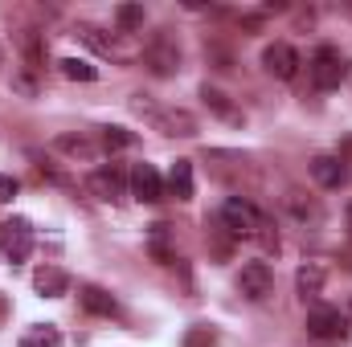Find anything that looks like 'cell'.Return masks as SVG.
Masks as SVG:
<instances>
[{"label":"cell","mask_w":352,"mask_h":347,"mask_svg":"<svg viewBox=\"0 0 352 347\" xmlns=\"http://www.w3.org/2000/svg\"><path fill=\"white\" fill-rule=\"evenodd\" d=\"M349 311H352V302H349Z\"/></svg>","instance_id":"obj_31"},{"label":"cell","mask_w":352,"mask_h":347,"mask_svg":"<svg viewBox=\"0 0 352 347\" xmlns=\"http://www.w3.org/2000/svg\"><path fill=\"white\" fill-rule=\"evenodd\" d=\"M78 302L87 307L90 315H102V319H115V315H119V302H115L102 286H82V290H78Z\"/></svg>","instance_id":"obj_12"},{"label":"cell","mask_w":352,"mask_h":347,"mask_svg":"<svg viewBox=\"0 0 352 347\" xmlns=\"http://www.w3.org/2000/svg\"><path fill=\"white\" fill-rule=\"evenodd\" d=\"M131 143H135V135L127 127H102V147L107 152H119V147H131Z\"/></svg>","instance_id":"obj_24"},{"label":"cell","mask_w":352,"mask_h":347,"mask_svg":"<svg viewBox=\"0 0 352 347\" xmlns=\"http://www.w3.org/2000/svg\"><path fill=\"white\" fill-rule=\"evenodd\" d=\"M144 66H148L156 78H173L176 70H180V45H176V37H168V29H160V33L148 37V45H144Z\"/></svg>","instance_id":"obj_4"},{"label":"cell","mask_w":352,"mask_h":347,"mask_svg":"<svg viewBox=\"0 0 352 347\" xmlns=\"http://www.w3.org/2000/svg\"><path fill=\"white\" fill-rule=\"evenodd\" d=\"M78 37L87 41L90 49H98L102 58H115V53H119V49H115V41H111V37H102V33H98L94 25H78Z\"/></svg>","instance_id":"obj_23"},{"label":"cell","mask_w":352,"mask_h":347,"mask_svg":"<svg viewBox=\"0 0 352 347\" xmlns=\"http://www.w3.org/2000/svg\"><path fill=\"white\" fill-rule=\"evenodd\" d=\"M12 90H21V94H37V82L21 74V78H12Z\"/></svg>","instance_id":"obj_28"},{"label":"cell","mask_w":352,"mask_h":347,"mask_svg":"<svg viewBox=\"0 0 352 347\" xmlns=\"http://www.w3.org/2000/svg\"><path fill=\"white\" fill-rule=\"evenodd\" d=\"M16 45H21L29 70H41V66H45V33H37V29H21V33H16Z\"/></svg>","instance_id":"obj_13"},{"label":"cell","mask_w":352,"mask_h":347,"mask_svg":"<svg viewBox=\"0 0 352 347\" xmlns=\"http://www.w3.org/2000/svg\"><path fill=\"white\" fill-rule=\"evenodd\" d=\"M201 98H205V106L213 110V115H221V119H230V123H242V115L230 106V98L221 94V90H213V86H201Z\"/></svg>","instance_id":"obj_20"},{"label":"cell","mask_w":352,"mask_h":347,"mask_svg":"<svg viewBox=\"0 0 352 347\" xmlns=\"http://www.w3.org/2000/svg\"><path fill=\"white\" fill-rule=\"evenodd\" d=\"M115 25H119L123 33L144 29V4H119V8H115Z\"/></svg>","instance_id":"obj_22"},{"label":"cell","mask_w":352,"mask_h":347,"mask_svg":"<svg viewBox=\"0 0 352 347\" xmlns=\"http://www.w3.org/2000/svg\"><path fill=\"white\" fill-rule=\"evenodd\" d=\"M16 196V180L12 176H0V204H8Z\"/></svg>","instance_id":"obj_27"},{"label":"cell","mask_w":352,"mask_h":347,"mask_svg":"<svg viewBox=\"0 0 352 347\" xmlns=\"http://www.w3.org/2000/svg\"><path fill=\"white\" fill-rule=\"evenodd\" d=\"M311 180L320 188H340L349 180V160L344 156H316L311 160Z\"/></svg>","instance_id":"obj_10"},{"label":"cell","mask_w":352,"mask_h":347,"mask_svg":"<svg viewBox=\"0 0 352 347\" xmlns=\"http://www.w3.org/2000/svg\"><path fill=\"white\" fill-rule=\"evenodd\" d=\"M33 286H37V294H41V298H58V294H66V290H70V274H66V270H58V265H41V270L33 274Z\"/></svg>","instance_id":"obj_11"},{"label":"cell","mask_w":352,"mask_h":347,"mask_svg":"<svg viewBox=\"0 0 352 347\" xmlns=\"http://www.w3.org/2000/svg\"><path fill=\"white\" fill-rule=\"evenodd\" d=\"M58 66H62V74H66L70 82H94V78H98V70H94L90 62H82V58H62Z\"/></svg>","instance_id":"obj_21"},{"label":"cell","mask_w":352,"mask_h":347,"mask_svg":"<svg viewBox=\"0 0 352 347\" xmlns=\"http://www.w3.org/2000/svg\"><path fill=\"white\" fill-rule=\"evenodd\" d=\"M131 196L144 200V204L164 200V180H160V172H156L152 164H135V168H131Z\"/></svg>","instance_id":"obj_9"},{"label":"cell","mask_w":352,"mask_h":347,"mask_svg":"<svg viewBox=\"0 0 352 347\" xmlns=\"http://www.w3.org/2000/svg\"><path fill=\"white\" fill-rule=\"evenodd\" d=\"M307 335L320 339V344L344 339V335H349V315H344L340 307H311V311H307Z\"/></svg>","instance_id":"obj_5"},{"label":"cell","mask_w":352,"mask_h":347,"mask_svg":"<svg viewBox=\"0 0 352 347\" xmlns=\"http://www.w3.org/2000/svg\"><path fill=\"white\" fill-rule=\"evenodd\" d=\"M221 225H226L234 237H250V241H263L266 250H278V237L266 233V229H270L266 217L250 204V200H242V196H230V200L221 204Z\"/></svg>","instance_id":"obj_1"},{"label":"cell","mask_w":352,"mask_h":347,"mask_svg":"<svg viewBox=\"0 0 352 347\" xmlns=\"http://www.w3.org/2000/svg\"><path fill=\"white\" fill-rule=\"evenodd\" d=\"M54 147H58V152H66V156H70V160H98V147H94V143H90L87 135H58V143H54Z\"/></svg>","instance_id":"obj_16"},{"label":"cell","mask_w":352,"mask_h":347,"mask_svg":"<svg viewBox=\"0 0 352 347\" xmlns=\"http://www.w3.org/2000/svg\"><path fill=\"white\" fill-rule=\"evenodd\" d=\"M349 229H352V204H349Z\"/></svg>","instance_id":"obj_30"},{"label":"cell","mask_w":352,"mask_h":347,"mask_svg":"<svg viewBox=\"0 0 352 347\" xmlns=\"http://www.w3.org/2000/svg\"><path fill=\"white\" fill-rule=\"evenodd\" d=\"M21 347H62V331L50 327V323H37L21 335Z\"/></svg>","instance_id":"obj_18"},{"label":"cell","mask_w":352,"mask_h":347,"mask_svg":"<svg viewBox=\"0 0 352 347\" xmlns=\"http://www.w3.org/2000/svg\"><path fill=\"white\" fill-rule=\"evenodd\" d=\"M238 290H242L250 302H266L270 290H274V274H270V265H266V261H246L242 274H238Z\"/></svg>","instance_id":"obj_7"},{"label":"cell","mask_w":352,"mask_h":347,"mask_svg":"<svg viewBox=\"0 0 352 347\" xmlns=\"http://www.w3.org/2000/svg\"><path fill=\"white\" fill-rule=\"evenodd\" d=\"M90 192H94L98 200H119V196H123V172L98 168V172L90 176Z\"/></svg>","instance_id":"obj_14"},{"label":"cell","mask_w":352,"mask_h":347,"mask_svg":"<svg viewBox=\"0 0 352 347\" xmlns=\"http://www.w3.org/2000/svg\"><path fill=\"white\" fill-rule=\"evenodd\" d=\"M131 110L144 115V119H148L156 131H164V135H180V139L197 135V119H192L188 110H180V106H160V102H152V94H135V98H131Z\"/></svg>","instance_id":"obj_2"},{"label":"cell","mask_w":352,"mask_h":347,"mask_svg":"<svg viewBox=\"0 0 352 347\" xmlns=\"http://www.w3.org/2000/svg\"><path fill=\"white\" fill-rule=\"evenodd\" d=\"M184 347H217V331L205 327V323L201 327H188L184 331Z\"/></svg>","instance_id":"obj_25"},{"label":"cell","mask_w":352,"mask_h":347,"mask_svg":"<svg viewBox=\"0 0 352 347\" xmlns=\"http://www.w3.org/2000/svg\"><path fill=\"white\" fill-rule=\"evenodd\" d=\"M4 315H8V298L0 294V323H4Z\"/></svg>","instance_id":"obj_29"},{"label":"cell","mask_w":352,"mask_h":347,"mask_svg":"<svg viewBox=\"0 0 352 347\" xmlns=\"http://www.w3.org/2000/svg\"><path fill=\"white\" fill-rule=\"evenodd\" d=\"M307 74H311L316 90H336L352 74V62H349V53H340L336 45H320L311 53V62H307Z\"/></svg>","instance_id":"obj_3"},{"label":"cell","mask_w":352,"mask_h":347,"mask_svg":"<svg viewBox=\"0 0 352 347\" xmlns=\"http://www.w3.org/2000/svg\"><path fill=\"white\" fill-rule=\"evenodd\" d=\"M168 192L176 200H192V164L188 160H176L173 172H168Z\"/></svg>","instance_id":"obj_17"},{"label":"cell","mask_w":352,"mask_h":347,"mask_svg":"<svg viewBox=\"0 0 352 347\" xmlns=\"http://www.w3.org/2000/svg\"><path fill=\"white\" fill-rule=\"evenodd\" d=\"M263 66H266V74L270 78H278V82H291L295 74H299V53L287 45V41H274V45H266L263 49Z\"/></svg>","instance_id":"obj_8"},{"label":"cell","mask_w":352,"mask_h":347,"mask_svg":"<svg viewBox=\"0 0 352 347\" xmlns=\"http://www.w3.org/2000/svg\"><path fill=\"white\" fill-rule=\"evenodd\" d=\"M205 58H209V62H213L217 70H230V66H234V58H230V53H226L221 45H205Z\"/></svg>","instance_id":"obj_26"},{"label":"cell","mask_w":352,"mask_h":347,"mask_svg":"<svg viewBox=\"0 0 352 347\" xmlns=\"http://www.w3.org/2000/svg\"><path fill=\"white\" fill-rule=\"evenodd\" d=\"M0 250L8 261H25L33 254V225L25 217H8L0 225Z\"/></svg>","instance_id":"obj_6"},{"label":"cell","mask_w":352,"mask_h":347,"mask_svg":"<svg viewBox=\"0 0 352 347\" xmlns=\"http://www.w3.org/2000/svg\"><path fill=\"white\" fill-rule=\"evenodd\" d=\"M287 208H291V213H295V217H299L303 225H307V221H311V225H320V221H324L320 204H311V200H307L303 192H287Z\"/></svg>","instance_id":"obj_19"},{"label":"cell","mask_w":352,"mask_h":347,"mask_svg":"<svg viewBox=\"0 0 352 347\" xmlns=\"http://www.w3.org/2000/svg\"><path fill=\"white\" fill-rule=\"evenodd\" d=\"M324 278H328V270H324L320 261H307V265H299V274H295V290H299L303 298H316V294L324 290Z\"/></svg>","instance_id":"obj_15"}]
</instances>
